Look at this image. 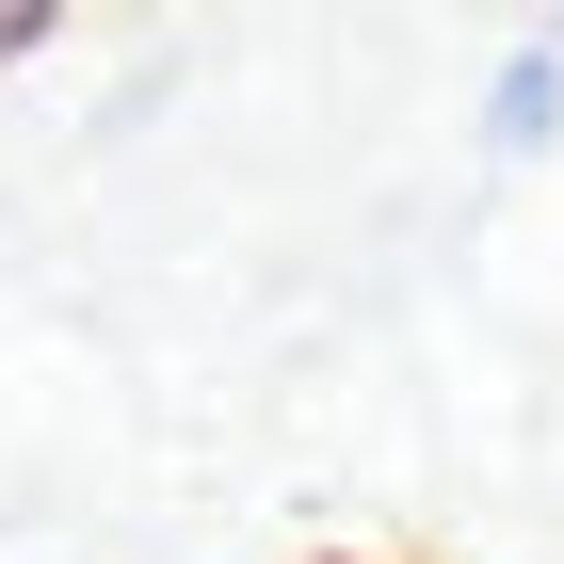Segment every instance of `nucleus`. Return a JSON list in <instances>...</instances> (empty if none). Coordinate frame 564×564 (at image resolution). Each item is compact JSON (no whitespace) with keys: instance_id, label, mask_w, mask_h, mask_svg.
<instances>
[{"instance_id":"obj_1","label":"nucleus","mask_w":564,"mask_h":564,"mask_svg":"<svg viewBox=\"0 0 564 564\" xmlns=\"http://www.w3.org/2000/svg\"><path fill=\"white\" fill-rule=\"evenodd\" d=\"M549 130H564V33H517V48H500V82H484V145L532 162Z\"/></svg>"}]
</instances>
